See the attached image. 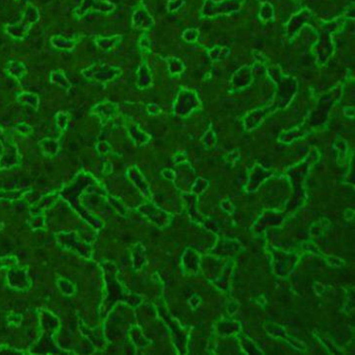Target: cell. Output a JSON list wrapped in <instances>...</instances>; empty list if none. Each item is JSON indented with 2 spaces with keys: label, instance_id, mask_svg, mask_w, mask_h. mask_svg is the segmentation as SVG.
I'll return each instance as SVG.
<instances>
[{
  "label": "cell",
  "instance_id": "1",
  "mask_svg": "<svg viewBox=\"0 0 355 355\" xmlns=\"http://www.w3.org/2000/svg\"><path fill=\"white\" fill-rule=\"evenodd\" d=\"M269 76L274 84L277 87L278 103L287 105L293 99L296 92H297L298 83L292 76H287L281 73L278 66H272L267 69Z\"/></svg>",
  "mask_w": 355,
  "mask_h": 355
},
{
  "label": "cell",
  "instance_id": "2",
  "mask_svg": "<svg viewBox=\"0 0 355 355\" xmlns=\"http://www.w3.org/2000/svg\"><path fill=\"white\" fill-rule=\"evenodd\" d=\"M83 76L88 81H94L100 84H108L122 74V71L119 67H115L105 63L96 62L93 65L82 71Z\"/></svg>",
  "mask_w": 355,
  "mask_h": 355
},
{
  "label": "cell",
  "instance_id": "3",
  "mask_svg": "<svg viewBox=\"0 0 355 355\" xmlns=\"http://www.w3.org/2000/svg\"><path fill=\"white\" fill-rule=\"evenodd\" d=\"M39 19H40V13L38 9L32 5H28L21 20L15 24L7 25L6 31L15 40H22L27 36L31 26L39 21Z\"/></svg>",
  "mask_w": 355,
  "mask_h": 355
},
{
  "label": "cell",
  "instance_id": "4",
  "mask_svg": "<svg viewBox=\"0 0 355 355\" xmlns=\"http://www.w3.org/2000/svg\"><path fill=\"white\" fill-rule=\"evenodd\" d=\"M243 0H222V2H214V0H205L201 10L203 17H216L219 15H228L241 10Z\"/></svg>",
  "mask_w": 355,
  "mask_h": 355
},
{
  "label": "cell",
  "instance_id": "5",
  "mask_svg": "<svg viewBox=\"0 0 355 355\" xmlns=\"http://www.w3.org/2000/svg\"><path fill=\"white\" fill-rule=\"evenodd\" d=\"M116 9V6L108 0H83L81 6L75 10L76 18H82L91 11L101 12L104 14L112 13Z\"/></svg>",
  "mask_w": 355,
  "mask_h": 355
},
{
  "label": "cell",
  "instance_id": "6",
  "mask_svg": "<svg viewBox=\"0 0 355 355\" xmlns=\"http://www.w3.org/2000/svg\"><path fill=\"white\" fill-rule=\"evenodd\" d=\"M199 105V98L194 91L182 90L175 102V112L179 115L190 114Z\"/></svg>",
  "mask_w": 355,
  "mask_h": 355
},
{
  "label": "cell",
  "instance_id": "7",
  "mask_svg": "<svg viewBox=\"0 0 355 355\" xmlns=\"http://www.w3.org/2000/svg\"><path fill=\"white\" fill-rule=\"evenodd\" d=\"M333 52V44L331 41V31L330 25L325 30V34H323L320 39V42L315 46V53H317V60L320 65H324L329 60Z\"/></svg>",
  "mask_w": 355,
  "mask_h": 355
},
{
  "label": "cell",
  "instance_id": "8",
  "mask_svg": "<svg viewBox=\"0 0 355 355\" xmlns=\"http://www.w3.org/2000/svg\"><path fill=\"white\" fill-rule=\"evenodd\" d=\"M312 18V14L309 10H302L300 13L296 14L295 16L292 17L290 22L288 23L287 30H288V36L289 37H294L297 33L304 24L307 23L310 19Z\"/></svg>",
  "mask_w": 355,
  "mask_h": 355
},
{
  "label": "cell",
  "instance_id": "9",
  "mask_svg": "<svg viewBox=\"0 0 355 355\" xmlns=\"http://www.w3.org/2000/svg\"><path fill=\"white\" fill-rule=\"evenodd\" d=\"M92 115L98 116L100 118V119L104 122L106 120H109L110 118L116 116L118 113H119V108L114 102H111L109 100H105L103 102H100L96 104L94 108H92L91 111Z\"/></svg>",
  "mask_w": 355,
  "mask_h": 355
},
{
  "label": "cell",
  "instance_id": "10",
  "mask_svg": "<svg viewBox=\"0 0 355 355\" xmlns=\"http://www.w3.org/2000/svg\"><path fill=\"white\" fill-rule=\"evenodd\" d=\"M253 81L252 70L250 67H242L231 78V85L233 88L241 90L248 87Z\"/></svg>",
  "mask_w": 355,
  "mask_h": 355
},
{
  "label": "cell",
  "instance_id": "11",
  "mask_svg": "<svg viewBox=\"0 0 355 355\" xmlns=\"http://www.w3.org/2000/svg\"><path fill=\"white\" fill-rule=\"evenodd\" d=\"M154 25L152 17L144 8L137 9L132 15V26L137 29H149Z\"/></svg>",
  "mask_w": 355,
  "mask_h": 355
},
{
  "label": "cell",
  "instance_id": "12",
  "mask_svg": "<svg viewBox=\"0 0 355 355\" xmlns=\"http://www.w3.org/2000/svg\"><path fill=\"white\" fill-rule=\"evenodd\" d=\"M122 41V36L116 34L112 37H96L94 39V42L96 46L99 48L102 52L108 53L115 49L118 45Z\"/></svg>",
  "mask_w": 355,
  "mask_h": 355
},
{
  "label": "cell",
  "instance_id": "13",
  "mask_svg": "<svg viewBox=\"0 0 355 355\" xmlns=\"http://www.w3.org/2000/svg\"><path fill=\"white\" fill-rule=\"evenodd\" d=\"M78 39H68L64 36H60V34H56V36H53L51 39H50V43L51 45L56 48V49H60V50H65V51H73L78 43Z\"/></svg>",
  "mask_w": 355,
  "mask_h": 355
},
{
  "label": "cell",
  "instance_id": "14",
  "mask_svg": "<svg viewBox=\"0 0 355 355\" xmlns=\"http://www.w3.org/2000/svg\"><path fill=\"white\" fill-rule=\"evenodd\" d=\"M152 75L150 69L146 63H143L141 67L137 70V80L136 86L139 89H147L152 86Z\"/></svg>",
  "mask_w": 355,
  "mask_h": 355
},
{
  "label": "cell",
  "instance_id": "15",
  "mask_svg": "<svg viewBox=\"0 0 355 355\" xmlns=\"http://www.w3.org/2000/svg\"><path fill=\"white\" fill-rule=\"evenodd\" d=\"M5 70L10 76L16 78V80H18V81L22 80V78L27 74L26 66L23 63L19 62V61H15V60L10 61L6 65Z\"/></svg>",
  "mask_w": 355,
  "mask_h": 355
},
{
  "label": "cell",
  "instance_id": "16",
  "mask_svg": "<svg viewBox=\"0 0 355 355\" xmlns=\"http://www.w3.org/2000/svg\"><path fill=\"white\" fill-rule=\"evenodd\" d=\"M49 81L52 85L63 89L66 92H68L71 89V84L62 70L51 71L49 75Z\"/></svg>",
  "mask_w": 355,
  "mask_h": 355
},
{
  "label": "cell",
  "instance_id": "17",
  "mask_svg": "<svg viewBox=\"0 0 355 355\" xmlns=\"http://www.w3.org/2000/svg\"><path fill=\"white\" fill-rule=\"evenodd\" d=\"M16 100L20 104L31 106L36 111L39 109V104H40V98H39V96L37 94L30 93V92L20 93L17 96Z\"/></svg>",
  "mask_w": 355,
  "mask_h": 355
},
{
  "label": "cell",
  "instance_id": "18",
  "mask_svg": "<svg viewBox=\"0 0 355 355\" xmlns=\"http://www.w3.org/2000/svg\"><path fill=\"white\" fill-rule=\"evenodd\" d=\"M230 53V49L227 47L217 46L208 51V55L212 61H222Z\"/></svg>",
  "mask_w": 355,
  "mask_h": 355
},
{
  "label": "cell",
  "instance_id": "19",
  "mask_svg": "<svg viewBox=\"0 0 355 355\" xmlns=\"http://www.w3.org/2000/svg\"><path fill=\"white\" fill-rule=\"evenodd\" d=\"M168 66H169V70L171 72V74L173 75H177V74H181L184 69H185V66L183 64L182 61H180L179 58H176V57H170L168 58Z\"/></svg>",
  "mask_w": 355,
  "mask_h": 355
},
{
  "label": "cell",
  "instance_id": "20",
  "mask_svg": "<svg viewBox=\"0 0 355 355\" xmlns=\"http://www.w3.org/2000/svg\"><path fill=\"white\" fill-rule=\"evenodd\" d=\"M273 15H274L273 7L271 6V4L265 3V4L262 6V9H261V12H260V17H261V19H262V20H264V21H269V20H271V19L273 18Z\"/></svg>",
  "mask_w": 355,
  "mask_h": 355
},
{
  "label": "cell",
  "instance_id": "21",
  "mask_svg": "<svg viewBox=\"0 0 355 355\" xmlns=\"http://www.w3.org/2000/svg\"><path fill=\"white\" fill-rule=\"evenodd\" d=\"M198 36H199V32L197 29H194V28H191V29H187L185 32H184V39L187 41V42H190V43H194L197 41V39H198Z\"/></svg>",
  "mask_w": 355,
  "mask_h": 355
},
{
  "label": "cell",
  "instance_id": "22",
  "mask_svg": "<svg viewBox=\"0 0 355 355\" xmlns=\"http://www.w3.org/2000/svg\"><path fill=\"white\" fill-rule=\"evenodd\" d=\"M68 118L69 115L66 113H58L56 115V122L58 126H61L60 128H66V125L68 123Z\"/></svg>",
  "mask_w": 355,
  "mask_h": 355
},
{
  "label": "cell",
  "instance_id": "23",
  "mask_svg": "<svg viewBox=\"0 0 355 355\" xmlns=\"http://www.w3.org/2000/svg\"><path fill=\"white\" fill-rule=\"evenodd\" d=\"M139 46L143 51L146 52H151V42L149 41V39L146 36H143L140 41H139Z\"/></svg>",
  "mask_w": 355,
  "mask_h": 355
},
{
  "label": "cell",
  "instance_id": "24",
  "mask_svg": "<svg viewBox=\"0 0 355 355\" xmlns=\"http://www.w3.org/2000/svg\"><path fill=\"white\" fill-rule=\"evenodd\" d=\"M185 4V0H171L168 4V11L169 12H176L180 10Z\"/></svg>",
  "mask_w": 355,
  "mask_h": 355
}]
</instances>
